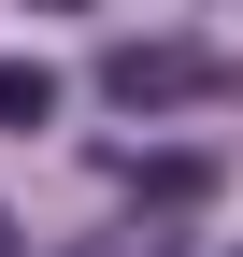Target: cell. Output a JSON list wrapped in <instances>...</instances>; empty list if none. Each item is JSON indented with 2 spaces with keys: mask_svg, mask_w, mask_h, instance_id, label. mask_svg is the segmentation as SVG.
I'll list each match as a JSON object with an SVG mask.
<instances>
[{
  "mask_svg": "<svg viewBox=\"0 0 243 257\" xmlns=\"http://www.w3.org/2000/svg\"><path fill=\"white\" fill-rule=\"evenodd\" d=\"M114 186L158 200V214H186V200H215V157H114Z\"/></svg>",
  "mask_w": 243,
  "mask_h": 257,
  "instance_id": "obj_2",
  "label": "cell"
},
{
  "mask_svg": "<svg viewBox=\"0 0 243 257\" xmlns=\"http://www.w3.org/2000/svg\"><path fill=\"white\" fill-rule=\"evenodd\" d=\"M29 15H86V0H29Z\"/></svg>",
  "mask_w": 243,
  "mask_h": 257,
  "instance_id": "obj_4",
  "label": "cell"
},
{
  "mask_svg": "<svg viewBox=\"0 0 243 257\" xmlns=\"http://www.w3.org/2000/svg\"><path fill=\"white\" fill-rule=\"evenodd\" d=\"M57 257H114V243H57Z\"/></svg>",
  "mask_w": 243,
  "mask_h": 257,
  "instance_id": "obj_5",
  "label": "cell"
},
{
  "mask_svg": "<svg viewBox=\"0 0 243 257\" xmlns=\"http://www.w3.org/2000/svg\"><path fill=\"white\" fill-rule=\"evenodd\" d=\"M0 257H15V214H0Z\"/></svg>",
  "mask_w": 243,
  "mask_h": 257,
  "instance_id": "obj_6",
  "label": "cell"
},
{
  "mask_svg": "<svg viewBox=\"0 0 243 257\" xmlns=\"http://www.w3.org/2000/svg\"><path fill=\"white\" fill-rule=\"evenodd\" d=\"M57 114V72H43V57H0V128H43Z\"/></svg>",
  "mask_w": 243,
  "mask_h": 257,
  "instance_id": "obj_3",
  "label": "cell"
},
{
  "mask_svg": "<svg viewBox=\"0 0 243 257\" xmlns=\"http://www.w3.org/2000/svg\"><path fill=\"white\" fill-rule=\"evenodd\" d=\"M100 100H114V114H186V100H243V57H200V43H100Z\"/></svg>",
  "mask_w": 243,
  "mask_h": 257,
  "instance_id": "obj_1",
  "label": "cell"
}]
</instances>
